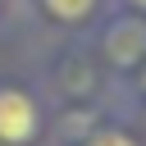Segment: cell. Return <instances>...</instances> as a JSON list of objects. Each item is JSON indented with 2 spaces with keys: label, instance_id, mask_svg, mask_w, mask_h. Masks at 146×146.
Listing matches in <instances>:
<instances>
[{
  "label": "cell",
  "instance_id": "cell-1",
  "mask_svg": "<svg viewBox=\"0 0 146 146\" xmlns=\"http://www.w3.org/2000/svg\"><path fill=\"white\" fill-rule=\"evenodd\" d=\"M36 128H41V114L32 96H23L18 87H0V146H27Z\"/></svg>",
  "mask_w": 146,
  "mask_h": 146
},
{
  "label": "cell",
  "instance_id": "cell-2",
  "mask_svg": "<svg viewBox=\"0 0 146 146\" xmlns=\"http://www.w3.org/2000/svg\"><path fill=\"white\" fill-rule=\"evenodd\" d=\"M41 5H46L59 23H82V18L96 9V0H41Z\"/></svg>",
  "mask_w": 146,
  "mask_h": 146
},
{
  "label": "cell",
  "instance_id": "cell-3",
  "mask_svg": "<svg viewBox=\"0 0 146 146\" xmlns=\"http://www.w3.org/2000/svg\"><path fill=\"white\" fill-rule=\"evenodd\" d=\"M82 146H137L128 132H96V137H87Z\"/></svg>",
  "mask_w": 146,
  "mask_h": 146
},
{
  "label": "cell",
  "instance_id": "cell-4",
  "mask_svg": "<svg viewBox=\"0 0 146 146\" xmlns=\"http://www.w3.org/2000/svg\"><path fill=\"white\" fill-rule=\"evenodd\" d=\"M132 5H137V9H146V0H132Z\"/></svg>",
  "mask_w": 146,
  "mask_h": 146
}]
</instances>
